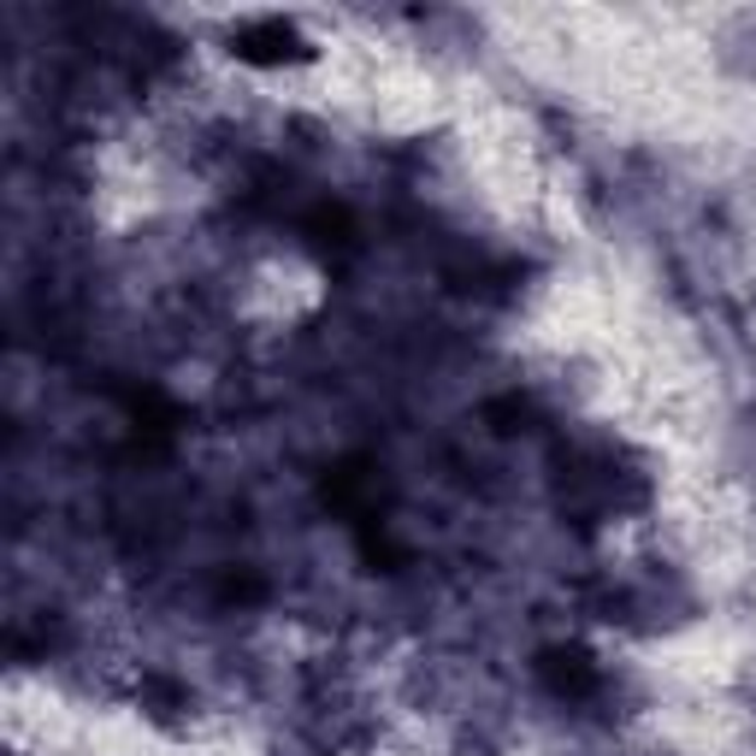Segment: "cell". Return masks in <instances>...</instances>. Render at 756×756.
Instances as JSON below:
<instances>
[{
    "label": "cell",
    "mask_w": 756,
    "mask_h": 756,
    "mask_svg": "<svg viewBox=\"0 0 756 756\" xmlns=\"http://www.w3.org/2000/svg\"><path fill=\"white\" fill-rule=\"evenodd\" d=\"M290 48H296V36H290L284 24H260V31L243 36V54H249V60H284Z\"/></svg>",
    "instance_id": "1"
}]
</instances>
